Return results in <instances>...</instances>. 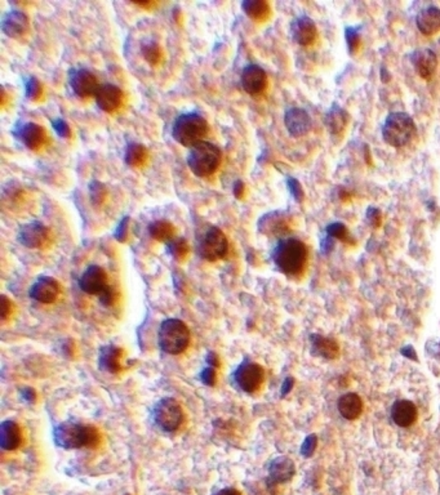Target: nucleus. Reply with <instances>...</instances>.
Listing matches in <instances>:
<instances>
[{"label":"nucleus","instance_id":"obj_48","mask_svg":"<svg viewBox=\"0 0 440 495\" xmlns=\"http://www.w3.org/2000/svg\"><path fill=\"white\" fill-rule=\"evenodd\" d=\"M245 186L242 181H235L234 187H233V193L236 199H242L245 195Z\"/></svg>","mask_w":440,"mask_h":495},{"label":"nucleus","instance_id":"obj_17","mask_svg":"<svg viewBox=\"0 0 440 495\" xmlns=\"http://www.w3.org/2000/svg\"><path fill=\"white\" fill-rule=\"evenodd\" d=\"M13 133L20 139V142H22L32 151L39 150L40 147L44 145L47 141V135H46L44 128H41L35 123L21 124L13 130Z\"/></svg>","mask_w":440,"mask_h":495},{"label":"nucleus","instance_id":"obj_21","mask_svg":"<svg viewBox=\"0 0 440 495\" xmlns=\"http://www.w3.org/2000/svg\"><path fill=\"white\" fill-rule=\"evenodd\" d=\"M123 356L124 351L114 344H108L102 347L98 356L99 369L108 371L110 374H117L123 370Z\"/></svg>","mask_w":440,"mask_h":495},{"label":"nucleus","instance_id":"obj_25","mask_svg":"<svg viewBox=\"0 0 440 495\" xmlns=\"http://www.w3.org/2000/svg\"><path fill=\"white\" fill-rule=\"evenodd\" d=\"M22 441L21 428L15 420H4L0 426V447L4 450H16L19 449Z\"/></svg>","mask_w":440,"mask_h":495},{"label":"nucleus","instance_id":"obj_41","mask_svg":"<svg viewBox=\"0 0 440 495\" xmlns=\"http://www.w3.org/2000/svg\"><path fill=\"white\" fill-rule=\"evenodd\" d=\"M287 184H288V188H289L292 196L298 203H301L303 199V190L301 185H300V182L296 178H288Z\"/></svg>","mask_w":440,"mask_h":495},{"label":"nucleus","instance_id":"obj_49","mask_svg":"<svg viewBox=\"0 0 440 495\" xmlns=\"http://www.w3.org/2000/svg\"><path fill=\"white\" fill-rule=\"evenodd\" d=\"M206 360L209 367H212V368H217V367H220V359H218V356L216 355L215 352H212V351H211V352H208Z\"/></svg>","mask_w":440,"mask_h":495},{"label":"nucleus","instance_id":"obj_20","mask_svg":"<svg viewBox=\"0 0 440 495\" xmlns=\"http://www.w3.org/2000/svg\"><path fill=\"white\" fill-rule=\"evenodd\" d=\"M96 104L97 106L106 113H114L122 105L123 92L120 88L114 84H102L96 92Z\"/></svg>","mask_w":440,"mask_h":495},{"label":"nucleus","instance_id":"obj_18","mask_svg":"<svg viewBox=\"0 0 440 495\" xmlns=\"http://www.w3.org/2000/svg\"><path fill=\"white\" fill-rule=\"evenodd\" d=\"M411 62L417 75L425 80H430L438 68L437 55L428 48H420L413 52Z\"/></svg>","mask_w":440,"mask_h":495},{"label":"nucleus","instance_id":"obj_45","mask_svg":"<svg viewBox=\"0 0 440 495\" xmlns=\"http://www.w3.org/2000/svg\"><path fill=\"white\" fill-rule=\"evenodd\" d=\"M10 312H12V302L6 295H1L0 297V319L7 320Z\"/></svg>","mask_w":440,"mask_h":495},{"label":"nucleus","instance_id":"obj_13","mask_svg":"<svg viewBox=\"0 0 440 495\" xmlns=\"http://www.w3.org/2000/svg\"><path fill=\"white\" fill-rule=\"evenodd\" d=\"M59 294H61V287L59 282L49 276H40L29 289L30 298L44 304L55 303L57 301Z\"/></svg>","mask_w":440,"mask_h":495},{"label":"nucleus","instance_id":"obj_7","mask_svg":"<svg viewBox=\"0 0 440 495\" xmlns=\"http://www.w3.org/2000/svg\"><path fill=\"white\" fill-rule=\"evenodd\" d=\"M198 253L208 262H216L225 258L229 251V242L225 233L218 227L211 226L198 239Z\"/></svg>","mask_w":440,"mask_h":495},{"label":"nucleus","instance_id":"obj_42","mask_svg":"<svg viewBox=\"0 0 440 495\" xmlns=\"http://www.w3.org/2000/svg\"><path fill=\"white\" fill-rule=\"evenodd\" d=\"M316 436L315 435H310V436L306 437V440L303 441V447H301V454L303 456H313L314 452H315V447H316Z\"/></svg>","mask_w":440,"mask_h":495},{"label":"nucleus","instance_id":"obj_2","mask_svg":"<svg viewBox=\"0 0 440 495\" xmlns=\"http://www.w3.org/2000/svg\"><path fill=\"white\" fill-rule=\"evenodd\" d=\"M307 254V248L301 240L287 237L275 245L273 261L279 271L288 276H297L306 266Z\"/></svg>","mask_w":440,"mask_h":495},{"label":"nucleus","instance_id":"obj_8","mask_svg":"<svg viewBox=\"0 0 440 495\" xmlns=\"http://www.w3.org/2000/svg\"><path fill=\"white\" fill-rule=\"evenodd\" d=\"M154 422L164 432H175L184 423V409L176 398H164L159 400L154 408Z\"/></svg>","mask_w":440,"mask_h":495},{"label":"nucleus","instance_id":"obj_6","mask_svg":"<svg viewBox=\"0 0 440 495\" xmlns=\"http://www.w3.org/2000/svg\"><path fill=\"white\" fill-rule=\"evenodd\" d=\"M416 124L405 113H392L382 126V137L388 145L403 147L416 136Z\"/></svg>","mask_w":440,"mask_h":495},{"label":"nucleus","instance_id":"obj_3","mask_svg":"<svg viewBox=\"0 0 440 495\" xmlns=\"http://www.w3.org/2000/svg\"><path fill=\"white\" fill-rule=\"evenodd\" d=\"M221 150L207 141H202L190 147L187 155V165L190 171L200 178L213 175L221 164Z\"/></svg>","mask_w":440,"mask_h":495},{"label":"nucleus","instance_id":"obj_24","mask_svg":"<svg viewBox=\"0 0 440 495\" xmlns=\"http://www.w3.org/2000/svg\"><path fill=\"white\" fill-rule=\"evenodd\" d=\"M417 417H419L417 407L410 400H399L392 405V420L399 427H411L412 425L417 420Z\"/></svg>","mask_w":440,"mask_h":495},{"label":"nucleus","instance_id":"obj_35","mask_svg":"<svg viewBox=\"0 0 440 495\" xmlns=\"http://www.w3.org/2000/svg\"><path fill=\"white\" fill-rule=\"evenodd\" d=\"M106 195H108L106 186L101 184L99 181H93L89 184V196H90L92 204L99 206L104 203Z\"/></svg>","mask_w":440,"mask_h":495},{"label":"nucleus","instance_id":"obj_34","mask_svg":"<svg viewBox=\"0 0 440 495\" xmlns=\"http://www.w3.org/2000/svg\"><path fill=\"white\" fill-rule=\"evenodd\" d=\"M166 252L178 262H182L189 254V245L184 237H173L166 243Z\"/></svg>","mask_w":440,"mask_h":495},{"label":"nucleus","instance_id":"obj_47","mask_svg":"<svg viewBox=\"0 0 440 495\" xmlns=\"http://www.w3.org/2000/svg\"><path fill=\"white\" fill-rule=\"evenodd\" d=\"M21 398H23L26 402H34L37 400V392L35 389L25 387L21 389Z\"/></svg>","mask_w":440,"mask_h":495},{"label":"nucleus","instance_id":"obj_12","mask_svg":"<svg viewBox=\"0 0 440 495\" xmlns=\"http://www.w3.org/2000/svg\"><path fill=\"white\" fill-rule=\"evenodd\" d=\"M108 287V273L97 264L89 266L79 279V288L90 295H99Z\"/></svg>","mask_w":440,"mask_h":495},{"label":"nucleus","instance_id":"obj_33","mask_svg":"<svg viewBox=\"0 0 440 495\" xmlns=\"http://www.w3.org/2000/svg\"><path fill=\"white\" fill-rule=\"evenodd\" d=\"M142 56L149 65L157 66V64L163 59V50L160 46L154 40H146L141 46Z\"/></svg>","mask_w":440,"mask_h":495},{"label":"nucleus","instance_id":"obj_46","mask_svg":"<svg viewBox=\"0 0 440 495\" xmlns=\"http://www.w3.org/2000/svg\"><path fill=\"white\" fill-rule=\"evenodd\" d=\"M367 218L374 227H379L381 224V212L376 208H370L367 211Z\"/></svg>","mask_w":440,"mask_h":495},{"label":"nucleus","instance_id":"obj_37","mask_svg":"<svg viewBox=\"0 0 440 495\" xmlns=\"http://www.w3.org/2000/svg\"><path fill=\"white\" fill-rule=\"evenodd\" d=\"M325 231H327V235L331 236V237L340 239V240L346 242V243H352V237H350V235H349V231H347L346 226L341 224V222L329 224Z\"/></svg>","mask_w":440,"mask_h":495},{"label":"nucleus","instance_id":"obj_30","mask_svg":"<svg viewBox=\"0 0 440 495\" xmlns=\"http://www.w3.org/2000/svg\"><path fill=\"white\" fill-rule=\"evenodd\" d=\"M176 229L172 222L166 221V220H159L154 221L149 224V233L153 239H155L157 242H169L175 237Z\"/></svg>","mask_w":440,"mask_h":495},{"label":"nucleus","instance_id":"obj_14","mask_svg":"<svg viewBox=\"0 0 440 495\" xmlns=\"http://www.w3.org/2000/svg\"><path fill=\"white\" fill-rule=\"evenodd\" d=\"M240 83L245 93H248L249 96H258L264 93L267 87L266 71L261 66L251 64L243 68Z\"/></svg>","mask_w":440,"mask_h":495},{"label":"nucleus","instance_id":"obj_27","mask_svg":"<svg viewBox=\"0 0 440 495\" xmlns=\"http://www.w3.org/2000/svg\"><path fill=\"white\" fill-rule=\"evenodd\" d=\"M337 408L345 419L355 420L362 416L363 400L356 394H346L338 398Z\"/></svg>","mask_w":440,"mask_h":495},{"label":"nucleus","instance_id":"obj_31","mask_svg":"<svg viewBox=\"0 0 440 495\" xmlns=\"http://www.w3.org/2000/svg\"><path fill=\"white\" fill-rule=\"evenodd\" d=\"M242 8L252 20L265 21L270 16V6L265 0H245Z\"/></svg>","mask_w":440,"mask_h":495},{"label":"nucleus","instance_id":"obj_4","mask_svg":"<svg viewBox=\"0 0 440 495\" xmlns=\"http://www.w3.org/2000/svg\"><path fill=\"white\" fill-rule=\"evenodd\" d=\"M209 126L204 117L196 113L182 114L175 120L172 136L180 145L193 147L208 135Z\"/></svg>","mask_w":440,"mask_h":495},{"label":"nucleus","instance_id":"obj_50","mask_svg":"<svg viewBox=\"0 0 440 495\" xmlns=\"http://www.w3.org/2000/svg\"><path fill=\"white\" fill-rule=\"evenodd\" d=\"M294 379L287 378L284 380L283 387H282V396H285L291 392V389H294Z\"/></svg>","mask_w":440,"mask_h":495},{"label":"nucleus","instance_id":"obj_32","mask_svg":"<svg viewBox=\"0 0 440 495\" xmlns=\"http://www.w3.org/2000/svg\"><path fill=\"white\" fill-rule=\"evenodd\" d=\"M146 159L147 150L145 146H142L141 144H129L127 146L124 160H126L128 166L138 168V166L144 165V163L146 162Z\"/></svg>","mask_w":440,"mask_h":495},{"label":"nucleus","instance_id":"obj_15","mask_svg":"<svg viewBox=\"0 0 440 495\" xmlns=\"http://www.w3.org/2000/svg\"><path fill=\"white\" fill-rule=\"evenodd\" d=\"M30 30L28 16L21 10H13L7 12L1 17V31L13 39H21Z\"/></svg>","mask_w":440,"mask_h":495},{"label":"nucleus","instance_id":"obj_16","mask_svg":"<svg viewBox=\"0 0 440 495\" xmlns=\"http://www.w3.org/2000/svg\"><path fill=\"white\" fill-rule=\"evenodd\" d=\"M284 124L291 136L303 137L310 132L313 122L305 110L292 107L284 115Z\"/></svg>","mask_w":440,"mask_h":495},{"label":"nucleus","instance_id":"obj_22","mask_svg":"<svg viewBox=\"0 0 440 495\" xmlns=\"http://www.w3.org/2000/svg\"><path fill=\"white\" fill-rule=\"evenodd\" d=\"M257 226L265 235H283L289 230V221L283 212H271L262 215Z\"/></svg>","mask_w":440,"mask_h":495},{"label":"nucleus","instance_id":"obj_26","mask_svg":"<svg viewBox=\"0 0 440 495\" xmlns=\"http://www.w3.org/2000/svg\"><path fill=\"white\" fill-rule=\"evenodd\" d=\"M416 25L426 37L434 35L440 30V10L437 7H426L420 10L416 17Z\"/></svg>","mask_w":440,"mask_h":495},{"label":"nucleus","instance_id":"obj_23","mask_svg":"<svg viewBox=\"0 0 440 495\" xmlns=\"http://www.w3.org/2000/svg\"><path fill=\"white\" fill-rule=\"evenodd\" d=\"M296 474L294 460L288 456H278L269 466V478L273 484H284Z\"/></svg>","mask_w":440,"mask_h":495},{"label":"nucleus","instance_id":"obj_43","mask_svg":"<svg viewBox=\"0 0 440 495\" xmlns=\"http://www.w3.org/2000/svg\"><path fill=\"white\" fill-rule=\"evenodd\" d=\"M216 378H217L216 368H212V367H208L206 369L202 370V373H200V380L209 387L215 386Z\"/></svg>","mask_w":440,"mask_h":495},{"label":"nucleus","instance_id":"obj_44","mask_svg":"<svg viewBox=\"0 0 440 495\" xmlns=\"http://www.w3.org/2000/svg\"><path fill=\"white\" fill-rule=\"evenodd\" d=\"M99 303L104 306V307H110V306H113V303H114V298H115V295H114V291H113V288L108 285V288L105 289V291H102L99 295Z\"/></svg>","mask_w":440,"mask_h":495},{"label":"nucleus","instance_id":"obj_5","mask_svg":"<svg viewBox=\"0 0 440 495\" xmlns=\"http://www.w3.org/2000/svg\"><path fill=\"white\" fill-rule=\"evenodd\" d=\"M157 342L163 352L169 355H180L190 344V330L180 319H166L160 324Z\"/></svg>","mask_w":440,"mask_h":495},{"label":"nucleus","instance_id":"obj_28","mask_svg":"<svg viewBox=\"0 0 440 495\" xmlns=\"http://www.w3.org/2000/svg\"><path fill=\"white\" fill-rule=\"evenodd\" d=\"M310 340H312V349L315 352V355L322 356L327 360H334L338 358L340 346L336 340L319 336V334H313L310 337Z\"/></svg>","mask_w":440,"mask_h":495},{"label":"nucleus","instance_id":"obj_9","mask_svg":"<svg viewBox=\"0 0 440 495\" xmlns=\"http://www.w3.org/2000/svg\"><path fill=\"white\" fill-rule=\"evenodd\" d=\"M264 380V368L249 360L243 361L234 371L235 385L245 394H255L261 389Z\"/></svg>","mask_w":440,"mask_h":495},{"label":"nucleus","instance_id":"obj_51","mask_svg":"<svg viewBox=\"0 0 440 495\" xmlns=\"http://www.w3.org/2000/svg\"><path fill=\"white\" fill-rule=\"evenodd\" d=\"M215 495H242V493L233 487H226V489L217 492Z\"/></svg>","mask_w":440,"mask_h":495},{"label":"nucleus","instance_id":"obj_36","mask_svg":"<svg viewBox=\"0 0 440 495\" xmlns=\"http://www.w3.org/2000/svg\"><path fill=\"white\" fill-rule=\"evenodd\" d=\"M25 92H26V97L29 99L38 101L43 95V87H41L39 79H37L35 77H29L26 79Z\"/></svg>","mask_w":440,"mask_h":495},{"label":"nucleus","instance_id":"obj_38","mask_svg":"<svg viewBox=\"0 0 440 495\" xmlns=\"http://www.w3.org/2000/svg\"><path fill=\"white\" fill-rule=\"evenodd\" d=\"M345 37H346L349 50L352 55H354L355 52H358L359 46H361V34L355 28H347L345 30Z\"/></svg>","mask_w":440,"mask_h":495},{"label":"nucleus","instance_id":"obj_39","mask_svg":"<svg viewBox=\"0 0 440 495\" xmlns=\"http://www.w3.org/2000/svg\"><path fill=\"white\" fill-rule=\"evenodd\" d=\"M52 126L56 130V133L62 138H70L71 137V129H70L68 122L64 119H55L52 120Z\"/></svg>","mask_w":440,"mask_h":495},{"label":"nucleus","instance_id":"obj_11","mask_svg":"<svg viewBox=\"0 0 440 495\" xmlns=\"http://www.w3.org/2000/svg\"><path fill=\"white\" fill-rule=\"evenodd\" d=\"M19 242L29 249H40L49 240V230L46 224L41 222H29L21 226L19 230Z\"/></svg>","mask_w":440,"mask_h":495},{"label":"nucleus","instance_id":"obj_10","mask_svg":"<svg viewBox=\"0 0 440 495\" xmlns=\"http://www.w3.org/2000/svg\"><path fill=\"white\" fill-rule=\"evenodd\" d=\"M69 84L75 96L83 99L96 96L99 87L97 77L87 68H74L70 72Z\"/></svg>","mask_w":440,"mask_h":495},{"label":"nucleus","instance_id":"obj_40","mask_svg":"<svg viewBox=\"0 0 440 495\" xmlns=\"http://www.w3.org/2000/svg\"><path fill=\"white\" fill-rule=\"evenodd\" d=\"M128 224H129V217L126 215V217L119 222V224H117L114 236H115V239H117V242H120V243H124V242L127 240Z\"/></svg>","mask_w":440,"mask_h":495},{"label":"nucleus","instance_id":"obj_1","mask_svg":"<svg viewBox=\"0 0 440 495\" xmlns=\"http://www.w3.org/2000/svg\"><path fill=\"white\" fill-rule=\"evenodd\" d=\"M53 440L62 449H82L97 447L101 443V434L97 428L88 425H79L74 422H64L55 428Z\"/></svg>","mask_w":440,"mask_h":495},{"label":"nucleus","instance_id":"obj_19","mask_svg":"<svg viewBox=\"0 0 440 495\" xmlns=\"http://www.w3.org/2000/svg\"><path fill=\"white\" fill-rule=\"evenodd\" d=\"M291 34L294 41L303 47L313 44L316 39V25L310 17L300 16L291 23Z\"/></svg>","mask_w":440,"mask_h":495},{"label":"nucleus","instance_id":"obj_29","mask_svg":"<svg viewBox=\"0 0 440 495\" xmlns=\"http://www.w3.org/2000/svg\"><path fill=\"white\" fill-rule=\"evenodd\" d=\"M346 124H347V113L343 107L333 105L324 117V126H327V129L333 136H340L343 135Z\"/></svg>","mask_w":440,"mask_h":495}]
</instances>
